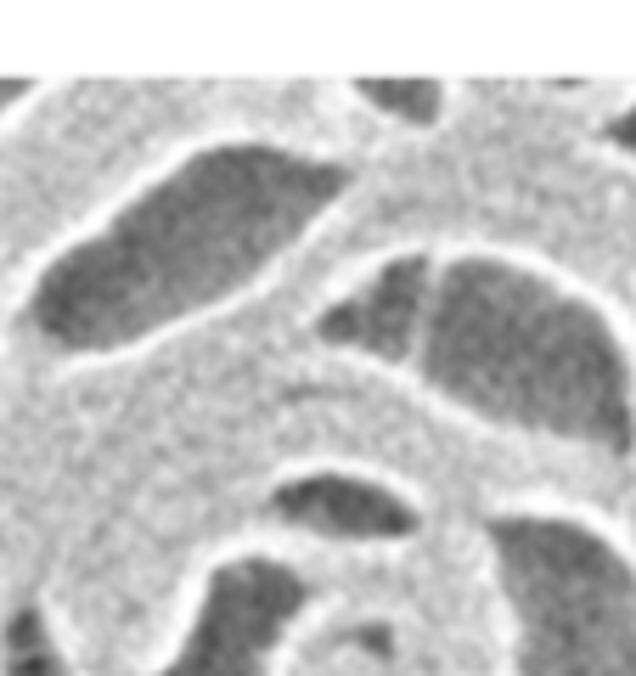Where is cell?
<instances>
[{"mask_svg": "<svg viewBox=\"0 0 636 676\" xmlns=\"http://www.w3.org/2000/svg\"><path fill=\"white\" fill-rule=\"evenodd\" d=\"M327 350L378 361L485 429L586 457L636 451V350L608 305L496 248H406L316 310Z\"/></svg>", "mask_w": 636, "mask_h": 676, "instance_id": "1", "label": "cell"}, {"mask_svg": "<svg viewBox=\"0 0 636 676\" xmlns=\"http://www.w3.org/2000/svg\"><path fill=\"white\" fill-rule=\"evenodd\" d=\"M332 152L220 136L163 163L34 271L23 321L62 361H113L242 299L349 198Z\"/></svg>", "mask_w": 636, "mask_h": 676, "instance_id": "2", "label": "cell"}, {"mask_svg": "<svg viewBox=\"0 0 636 676\" xmlns=\"http://www.w3.org/2000/svg\"><path fill=\"white\" fill-rule=\"evenodd\" d=\"M485 558L507 676H636V558L614 530L564 507H501Z\"/></svg>", "mask_w": 636, "mask_h": 676, "instance_id": "3", "label": "cell"}, {"mask_svg": "<svg viewBox=\"0 0 636 676\" xmlns=\"http://www.w3.org/2000/svg\"><path fill=\"white\" fill-rule=\"evenodd\" d=\"M310 609V580L270 553L220 558L198 592L187 637L152 676H270L288 632Z\"/></svg>", "mask_w": 636, "mask_h": 676, "instance_id": "4", "label": "cell"}, {"mask_svg": "<svg viewBox=\"0 0 636 676\" xmlns=\"http://www.w3.org/2000/svg\"><path fill=\"white\" fill-rule=\"evenodd\" d=\"M270 514L282 525L321 536V541H400L417 530V507L367 474H344V468H316L294 474L270 490Z\"/></svg>", "mask_w": 636, "mask_h": 676, "instance_id": "5", "label": "cell"}, {"mask_svg": "<svg viewBox=\"0 0 636 676\" xmlns=\"http://www.w3.org/2000/svg\"><path fill=\"white\" fill-rule=\"evenodd\" d=\"M0 665H7V676H73L40 604H23L7 620V632H0Z\"/></svg>", "mask_w": 636, "mask_h": 676, "instance_id": "6", "label": "cell"}, {"mask_svg": "<svg viewBox=\"0 0 636 676\" xmlns=\"http://www.w3.org/2000/svg\"><path fill=\"white\" fill-rule=\"evenodd\" d=\"M360 102L400 119V125H434L445 113V84L434 79H360Z\"/></svg>", "mask_w": 636, "mask_h": 676, "instance_id": "7", "label": "cell"}, {"mask_svg": "<svg viewBox=\"0 0 636 676\" xmlns=\"http://www.w3.org/2000/svg\"><path fill=\"white\" fill-rule=\"evenodd\" d=\"M603 141H608L619 158H630V163H636V97H630L625 108H614V113H608V125H603Z\"/></svg>", "mask_w": 636, "mask_h": 676, "instance_id": "8", "label": "cell"}, {"mask_svg": "<svg viewBox=\"0 0 636 676\" xmlns=\"http://www.w3.org/2000/svg\"><path fill=\"white\" fill-rule=\"evenodd\" d=\"M29 97H34V79H0V125H7Z\"/></svg>", "mask_w": 636, "mask_h": 676, "instance_id": "9", "label": "cell"}]
</instances>
